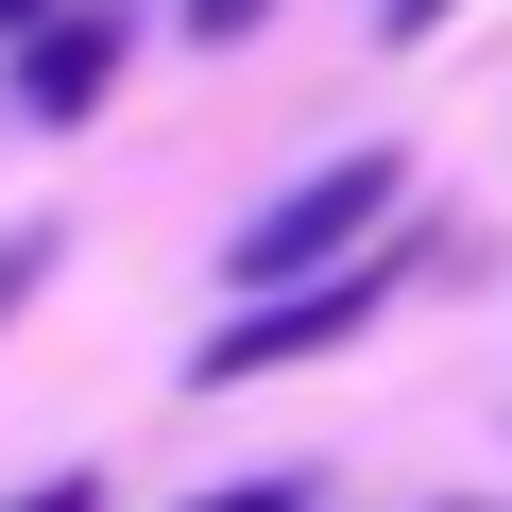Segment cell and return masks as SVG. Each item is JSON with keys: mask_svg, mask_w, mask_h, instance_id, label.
I'll list each match as a JSON object with an SVG mask.
<instances>
[{"mask_svg": "<svg viewBox=\"0 0 512 512\" xmlns=\"http://www.w3.org/2000/svg\"><path fill=\"white\" fill-rule=\"evenodd\" d=\"M393 205H410V154H325L308 188H274V205H256V222L222 239V274H239V291H291V274H342V256H359V239H376Z\"/></svg>", "mask_w": 512, "mask_h": 512, "instance_id": "6da1fadb", "label": "cell"}, {"mask_svg": "<svg viewBox=\"0 0 512 512\" xmlns=\"http://www.w3.org/2000/svg\"><path fill=\"white\" fill-rule=\"evenodd\" d=\"M393 274H410V239H393V256H342V274H291V291H256V308L205 342V376H291V359L359 342V325L393 308Z\"/></svg>", "mask_w": 512, "mask_h": 512, "instance_id": "7a4b0ae2", "label": "cell"}, {"mask_svg": "<svg viewBox=\"0 0 512 512\" xmlns=\"http://www.w3.org/2000/svg\"><path fill=\"white\" fill-rule=\"evenodd\" d=\"M103 86H120V18H86V0H69V18L18 35V120H86Z\"/></svg>", "mask_w": 512, "mask_h": 512, "instance_id": "3957f363", "label": "cell"}, {"mask_svg": "<svg viewBox=\"0 0 512 512\" xmlns=\"http://www.w3.org/2000/svg\"><path fill=\"white\" fill-rule=\"evenodd\" d=\"M52 256H69V222H0V325L52 291Z\"/></svg>", "mask_w": 512, "mask_h": 512, "instance_id": "277c9868", "label": "cell"}, {"mask_svg": "<svg viewBox=\"0 0 512 512\" xmlns=\"http://www.w3.org/2000/svg\"><path fill=\"white\" fill-rule=\"evenodd\" d=\"M188 512H308V478H222V495H188Z\"/></svg>", "mask_w": 512, "mask_h": 512, "instance_id": "5b68a950", "label": "cell"}, {"mask_svg": "<svg viewBox=\"0 0 512 512\" xmlns=\"http://www.w3.org/2000/svg\"><path fill=\"white\" fill-rule=\"evenodd\" d=\"M256 18H274V0H188V35L222 52V35H256Z\"/></svg>", "mask_w": 512, "mask_h": 512, "instance_id": "8992f818", "label": "cell"}, {"mask_svg": "<svg viewBox=\"0 0 512 512\" xmlns=\"http://www.w3.org/2000/svg\"><path fill=\"white\" fill-rule=\"evenodd\" d=\"M0 512H103V478H35V495H0Z\"/></svg>", "mask_w": 512, "mask_h": 512, "instance_id": "52a82bcc", "label": "cell"}, {"mask_svg": "<svg viewBox=\"0 0 512 512\" xmlns=\"http://www.w3.org/2000/svg\"><path fill=\"white\" fill-rule=\"evenodd\" d=\"M444 18H461V0H393V35H444Z\"/></svg>", "mask_w": 512, "mask_h": 512, "instance_id": "ba28073f", "label": "cell"}, {"mask_svg": "<svg viewBox=\"0 0 512 512\" xmlns=\"http://www.w3.org/2000/svg\"><path fill=\"white\" fill-rule=\"evenodd\" d=\"M35 18H69V0H0V35H35Z\"/></svg>", "mask_w": 512, "mask_h": 512, "instance_id": "9c48e42d", "label": "cell"}]
</instances>
